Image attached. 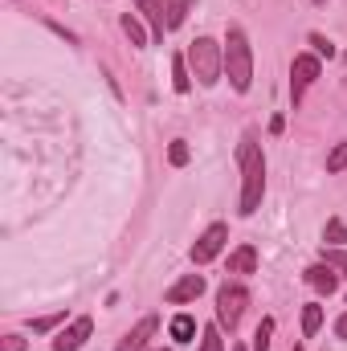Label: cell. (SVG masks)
Returning a JSON list of instances; mask_svg holds the SVG:
<instances>
[{
    "mask_svg": "<svg viewBox=\"0 0 347 351\" xmlns=\"http://www.w3.org/2000/svg\"><path fill=\"white\" fill-rule=\"evenodd\" d=\"M319 74H323V66H319L315 53H298V58H294V66H290V102H294V106L302 102L307 86H315Z\"/></svg>",
    "mask_w": 347,
    "mask_h": 351,
    "instance_id": "cell-5",
    "label": "cell"
},
{
    "mask_svg": "<svg viewBox=\"0 0 347 351\" xmlns=\"http://www.w3.org/2000/svg\"><path fill=\"white\" fill-rule=\"evenodd\" d=\"M294 351H302V348H294Z\"/></svg>",
    "mask_w": 347,
    "mask_h": 351,
    "instance_id": "cell-29",
    "label": "cell"
},
{
    "mask_svg": "<svg viewBox=\"0 0 347 351\" xmlns=\"http://www.w3.org/2000/svg\"><path fill=\"white\" fill-rule=\"evenodd\" d=\"M168 335H172L176 343H192V335H196V319H192V315H176L172 323H168Z\"/></svg>",
    "mask_w": 347,
    "mask_h": 351,
    "instance_id": "cell-14",
    "label": "cell"
},
{
    "mask_svg": "<svg viewBox=\"0 0 347 351\" xmlns=\"http://www.w3.org/2000/svg\"><path fill=\"white\" fill-rule=\"evenodd\" d=\"M156 327H160V319H156V315L139 319V323H135V327H131V331L123 335V343H119L115 351H147V339L156 335Z\"/></svg>",
    "mask_w": 347,
    "mask_h": 351,
    "instance_id": "cell-9",
    "label": "cell"
},
{
    "mask_svg": "<svg viewBox=\"0 0 347 351\" xmlns=\"http://www.w3.org/2000/svg\"><path fill=\"white\" fill-rule=\"evenodd\" d=\"M307 282H311L319 294H335V290H339V274H335V265H327V262L311 265V269H307Z\"/></svg>",
    "mask_w": 347,
    "mask_h": 351,
    "instance_id": "cell-10",
    "label": "cell"
},
{
    "mask_svg": "<svg viewBox=\"0 0 347 351\" xmlns=\"http://www.w3.org/2000/svg\"><path fill=\"white\" fill-rule=\"evenodd\" d=\"M258 269V250L254 245H237L229 254V274H254Z\"/></svg>",
    "mask_w": 347,
    "mask_h": 351,
    "instance_id": "cell-12",
    "label": "cell"
},
{
    "mask_svg": "<svg viewBox=\"0 0 347 351\" xmlns=\"http://www.w3.org/2000/svg\"><path fill=\"white\" fill-rule=\"evenodd\" d=\"M319 327H323V306H319V302H307V306H302V335L311 339Z\"/></svg>",
    "mask_w": 347,
    "mask_h": 351,
    "instance_id": "cell-18",
    "label": "cell"
},
{
    "mask_svg": "<svg viewBox=\"0 0 347 351\" xmlns=\"http://www.w3.org/2000/svg\"><path fill=\"white\" fill-rule=\"evenodd\" d=\"M58 323H66V311H58V315H45V319H33L29 327H33V335H45V331H53Z\"/></svg>",
    "mask_w": 347,
    "mask_h": 351,
    "instance_id": "cell-21",
    "label": "cell"
},
{
    "mask_svg": "<svg viewBox=\"0 0 347 351\" xmlns=\"http://www.w3.org/2000/svg\"><path fill=\"white\" fill-rule=\"evenodd\" d=\"M323 241H327L331 250H339V245H347V225L339 221V217H331V221L323 225Z\"/></svg>",
    "mask_w": 347,
    "mask_h": 351,
    "instance_id": "cell-17",
    "label": "cell"
},
{
    "mask_svg": "<svg viewBox=\"0 0 347 351\" xmlns=\"http://www.w3.org/2000/svg\"><path fill=\"white\" fill-rule=\"evenodd\" d=\"M225 241H229V229H225L221 221H217V225H208V229L196 237V245H192V262H196V265H208L213 258H221Z\"/></svg>",
    "mask_w": 347,
    "mask_h": 351,
    "instance_id": "cell-6",
    "label": "cell"
},
{
    "mask_svg": "<svg viewBox=\"0 0 347 351\" xmlns=\"http://www.w3.org/2000/svg\"><path fill=\"white\" fill-rule=\"evenodd\" d=\"M200 294H204V278H200V274H184L180 282H172V286L164 290V302L184 306V302H196Z\"/></svg>",
    "mask_w": 347,
    "mask_h": 351,
    "instance_id": "cell-8",
    "label": "cell"
},
{
    "mask_svg": "<svg viewBox=\"0 0 347 351\" xmlns=\"http://www.w3.org/2000/svg\"><path fill=\"white\" fill-rule=\"evenodd\" d=\"M139 12H143V21L152 25V37H156V41H164V33H168V21H164V4L139 0Z\"/></svg>",
    "mask_w": 347,
    "mask_h": 351,
    "instance_id": "cell-11",
    "label": "cell"
},
{
    "mask_svg": "<svg viewBox=\"0 0 347 351\" xmlns=\"http://www.w3.org/2000/svg\"><path fill=\"white\" fill-rule=\"evenodd\" d=\"M200 351H225L221 327H204V331H200Z\"/></svg>",
    "mask_w": 347,
    "mask_h": 351,
    "instance_id": "cell-19",
    "label": "cell"
},
{
    "mask_svg": "<svg viewBox=\"0 0 347 351\" xmlns=\"http://www.w3.org/2000/svg\"><path fill=\"white\" fill-rule=\"evenodd\" d=\"M237 164H241V217H254L261 208V192H265V156L258 147V131H246L241 135V147H237Z\"/></svg>",
    "mask_w": 347,
    "mask_h": 351,
    "instance_id": "cell-1",
    "label": "cell"
},
{
    "mask_svg": "<svg viewBox=\"0 0 347 351\" xmlns=\"http://www.w3.org/2000/svg\"><path fill=\"white\" fill-rule=\"evenodd\" d=\"M233 351H246V348H233Z\"/></svg>",
    "mask_w": 347,
    "mask_h": 351,
    "instance_id": "cell-28",
    "label": "cell"
},
{
    "mask_svg": "<svg viewBox=\"0 0 347 351\" xmlns=\"http://www.w3.org/2000/svg\"><path fill=\"white\" fill-rule=\"evenodd\" d=\"M90 331H94V319H90V315H78L70 327H62V331H58L53 351H78V348L90 339Z\"/></svg>",
    "mask_w": 347,
    "mask_h": 351,
    "instance_id": "cell-7",
    "label": "cell"
},
{
    "mask_svg": "<svg viewBox=\"0 0 347 351\" xmlns=\"http://www.w3.org/2000/svg\"><path fill=\"white\" fill-rule=\"evenodd\" d=\"M184 58H188V70H192V78L200 86H217L221 82V74H225V45H217L213 37H196Z\"/></svg>",
    "mask_w": 347,
    "mask_h": 351,
    "instance_id": "cell-3",
    "label": "cell"
},
{
    "mask_svg": "<svg viewBox=\"0 0 347 351\" xmlns=\"http://www.w3.org/2000/svg\"><path fill=\"white\" fill-rule=\"evenodd\" d=\"M323 262L335 265V269H344V274H347V250H323Z\"/></svg>",
    "mask_w": 347,
    "mask_h": 351,
    "instance_id": "cell-25",
    "label": "cell"
},
{
    "mask_svg": "<svg viewBox=\"0 0 347 351\" xmlns=\"http://www.w3.org/2000/svg\"><path fill=\"white\" fill-rule=\"evenodd\" d=\"M29 343H25V335H16V331H8L4 339H0V351H25Z\"/></svg>",
    "mask_w": 347,
    "mask_h": 351,
    "instance_id": "cell-26",
    "label": "cell"
},
{
    "mask_svg": "<svg viewBox=\"0 0 347 351\" xmlns=\"http://www.w3.org/2000/svg\"><path fill=\"white\" fill-rule=\"evenodd\" d=\"M335 339H347V311L335 319Z\"/></svg>",
    "mask_w": 347,
    "mask_h": 351,
    "instance_id": "cell-27",
    "label": "cell"
},
{
    "mask_svg": "<svg viewBox=\"0 0 347 351\" xmlns=\"http://www.w3.org/2000/svg\"><path fill=\"white\" fill-rule=\"evenodd\" d=\"M123 33L131 37V45H135V49H143V45H147V29H143V21H139L135 12H123Z\"/></svg>",
    "mask_w": 347,
    "mask_h": 351,
    "instance_id": "cell-15",
    "label": "cell"
},
{
    "mask_svg": "<svg viewBox=\"0 0 347 351\" xmlns=\"http://www.w3.org/2000/svg\"><path fill=\"white\" fill-rule=\"evenodd\" d=\"M160 351H164V348H160Z\"/></svg>",
    "mask_w": 347,
    "mask_h": 351,
    "instance_id": "cell-30",
    "label": "cell"
},
{
    "mask_svg": "<svg viewBox=\"0 0 347 351\" xmlns=\"http://www.w3.org/2000/svg\"><path fill=\"white\" fill-rule=\"evenodd\" d=\"M188 8H192V0H164V21H168V29H180V25H184Z\"/></svg>",
    "mask_w": 347,
    "mask_h": 351,
    "instance_id": "cell-16",
    "label": "cell"
},
{
    "mask_svg": "<svg viewBox=\"0 0 347 351\" xmlns=\"http://www.w3.org/2000/svg\"><path fill=\"white\" fill-rule=\"evenodd\" d=\"M172 90L176 94H188L192 90V70H188V58L172 53Z\"/></svg>",
    "mask_w": 347,
    "mask_h": 351,
    "instance_id": "cell-13",
    "label": "cell"
},
{
    "mask_svg": "<svg viewBox=\"0 0 347 351\" xmlns=\"http://www.w3.org/2000/svg\"><path fill=\"white\" fill-rule=\"evenodd\" d=\"M246 302H250V290H246L241 282H225V286L217 290V319H221V327L237 331V323H241V315H246Z\"/></svg>",
    "mask_w": 347,
    "mask_h": 351,
    "instance_id": "cell-4",
    "label": "cell"
},
{
    "mask_svg": "<svg viewBox=\"0 0 347 351\" xmlns=\"http://www.w3.org/2000/svg\"><path fill=\"white\" fill-rule=\"evenodd\" d=\"M270 335H274V319H261L254 331V351H270Z\"/></svg>",
    "mask_w": 347,
    "mask_h": 351,
    "instance_id": "cell-20",
    "label": "cell"
},
{
    "mask_svg": "<svg viewBox=\"0 0 347 351\" xmlns=\"http://www.w3.org/2000/svg\"><path fill=\"white\" fill-rule=\"evenodd\" d=\"M344 168H347V143H335L331 156H327V172L335 176V172H344Z\"/></svg>",
    "mask_w": 347,
    "mask_h": 351,
    "instance_id": "cell-22",
    "label": "cell"
},
{
    "mask_svg": "<svg viewBox=\"0 0 347 351\" xmlns=\"http://www.w3.org/2000/svg\"><path fill=\"white\" fill-rule=\"evenodd\" d=\"M311 45H315V58H335V45L323 33H311Z\"/></svg>",
    "mask_w": 347,
    "mask_h": 351,
    "instance_id": "cell-24",
    "label": "cell"
},
{
    "mask_svg": "<svg viewBox=\"0 0 347 351\" xmlns=\"http://www.w3.org/2000/svg\"><path fill=\"white\" fill-rule=\"evenodd\" d=\"M225 78L237 94L254 86V49H250V37L241 25H229V33H225Z\"/></svg>",
    "mask_w": 347,
    "mask_h": 351,
    "instance_id": "cell-2",
    "label": "cell"
},
{
    "mask_svg": "<svg viewBox=\"0 0 347 351\" xmlns=\"http://www.w3.org/2000/svg\"><path fill=\"white\" fill-rule=\"evenodd\" d=\"M168 164H172V168H184V164H188V143H184V139H172V147H168Z\"/></svg>",
    "mask_w": 347,
    "mask_h": 351,
    "instance_id": "cell-23",
    "label": "cell"
}]
</instances>
